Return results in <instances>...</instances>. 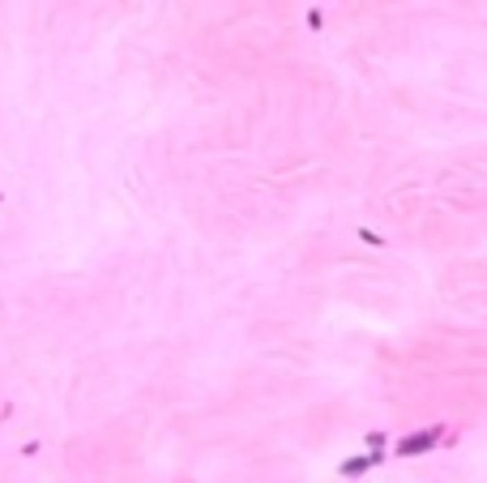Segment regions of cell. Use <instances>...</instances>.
I'll list each match as a JSON object with an SVG mask.
<instances>
[{"label": "cell", "mask_w": 487, "mask_h": 483, "mask_svg": "<svg viewBox=\"0 0 487 483\" xmlns=\"http://www.w3.org/2000/svg\"><path fill=\"white\" fill-rule=\"evenodd\" d=\"M436 441V432H415V437H406L402 445H398V453H419V449H427Z\"/></svg>", "instance_id": "6da1fadb"}]
</instances>
